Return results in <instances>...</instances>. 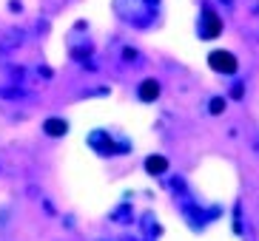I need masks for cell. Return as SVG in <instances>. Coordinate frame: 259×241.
I'll use <instances>...</instances> for the list:
<instances>
[{
    "mask_svg": "<svg viewBox=\"0 0 259 241\" xmlns=\"http://www.w3.org/2000/svg\"><path fill=\"white\" fill-rule=\"evenodd\" d=\"M46 131H49L52 136H60V134H66V122L52 119V122H46Z\"/></svg>",
    "mask_w": 259,
    "mask_h": 241,
    "instance_id": "5",
    "label": "cell"
},
{
    "mask_svg": "<svg viewBox=\"0 0 259 241\" xmlns=\"http://www.w3.org/2000/svg\"><path fill=\"white\" fill-rule=\"evenodd\" d=\"M208 63H211V68L220 71V74H234L236 71V57L231 51H213L211 57H208Z\"/></svg>",
    "mask_w": 259,
    "mask_h": 241,
    "instance_id": "1",
    "label": "cell"
},
{
    "mask_svg": "<svg viewBox=\"0 0 259 241\" xmlns=\"http://www.w3.org/2000/svg\"><path fill=\"white\" fill-rule=\"evenodd\" d=\"M222 108H225V99H213V102H211V111L213 113H220Z\"/></svg>",
    "mask_w": 259,
    "mask_h": 241,
    "instance_id": "6",
    "label": "cell"
},
{
    "mask_svg": "<svg viewBox=\"0 0 259 241\" xmlns=\"http://www.w3.org/2000/svg\"><path fill=\"white\" fill-rule=\"evenodd\" d=\"M220 29H222V23L213 15H205V31H202V34H205V37H213V34H220Z\"/></svg>",
    "mask_w": 259,
    "mask_h": 241,
    "instance_id": "4",
    "label": "cell"
},
{
    "mask_svg": "<svg viewBox=\"0 0 259 241\" xmlns=\"http://www.w3.org/2000/svg\"><path fill=\"white\" fill-rule=\"evenodd\" d=\"M160 97V85L154 83V80H145L143 85H140V99H145V102H151V99Z\"/></svg>",
    "mask_w": 259,
    "mask_h": 241,
    "instance_id": "3",
    "label": "cell"
},
{
    "mask_svg": "<svg viewBox=\"0 0 259 241\" xmlns=\"http://www.w3.org/2000/svg\"><path fill=\"white\" fill-rule=\"evenodd\" d=\"M145 170H148L151 176H162V173L168 170V159H165V156H157V153H154V156L145 159Z\"/></svg>",
    "mask_w": 259,
    "mask_h": 241,
    "instance_id": "2",
    "label": "cell"
}]
</instances>
